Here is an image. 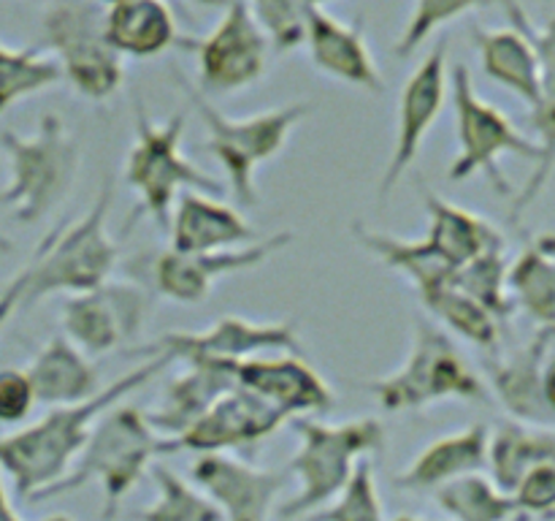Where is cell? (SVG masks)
Here are the masks:
<instances>
[{
    "label": "cell",
    "mask_w": 555,
    "mask_h": 521,
    "mask_svg": "<svg viewBox=\"0 0 555 521\" xmlns=\"http://www.w3.org/2000/svg\"><path fill=\"white\" fill-rule=\"evenodd\" d=\"M166 367H171L166 356L146 358L128 374L103 385L101 394H95L92 399L79 402V405L52 407L30 427L3 434L0 437V470L11 478L16 497L33 503L38 492L57 483L74 467L98 418L119 405L128 394L152 383Z\"/></svg>",
    "instance_id": "6da1fadb"
},
{
    "label": "cell",
    "mask_w": 555,
    "mask_h": 521,
    "mask_svg": "<svg viewBox=\"0 0 555 521\" xmlns=\"http://www.w3.org/2000/svg\"><path fill=\"white\" fill-rule=\"evenodd\" d=\"M428 228L421 239H401L377 231L366 223H352V239L379 264L399 271L415 291L450 282L459 269L493 250H507L502 231L477 212L450 204L417 179Z\"/></svg>",
    "instance_id": "7a4b0ae2"
},
{
    "label": "cell",
    "mask_w": 555,
    "mask_h": 521,
    "mask_svg": "<svg viewBox=\"0 0 555 521\" xmlns=\"http://www.w3.org/2000/svg\"><path fill=\"white\" fill-rule=\"evenodd\" d=\"M114 206V177H106L98 188L95 201L85 217L70 226H54L38 242L36 253L25 266V291L20 309L36 307L52 293H85L112 280L117 269L119 244L108 233V215Z\"/></svg>",
    "instance_id": "3957f363"
},
{
    "label": "cell",
    "mask_w": 555,
    "mask_h": 521,
    "mask_svg": "<svg viewBox=\"0 0 555 521\" xmlns=\"http://www.w3.org/2000/svg\"><path fill=\"white\" fill-rule=\"evenodd\" d=\"M163 456V437L146 423L139 407H117L103 412L90 429L85 448L76 456L74 467L33 497V503L63 497L90 481L103 488V521H114L122 499L144 478L152 459Z\"/></svg>",
    "instance_id": "277c9868"
},
{
    "label": "cell",
    "mask_w": 555,
    "mask_h": 521,
    "mask_svg": "<svg viewBox=\"0 0 555 521\" xmlns=\"http://www.w3.org/2000/svg\"><path fill=\"white\" fill-rule=\"evenodd\" d=\"M287 423L301 440V448L287 465L291 475L301 481V492L296 499L280 505L276 513L282 519H298L325 508L347 486L358 461L383 454L388 445L383 421L374 416L345 423H328L314 416H293Z\"/></svg>",
    "instance_id": "5b68a950"
},
{
    "label": "cell",
    "mask_w": 555,
    "mask_h": 521,
    "mask_svg": "<svg viewBox=\"0 0 555 521\" xmlns=\"http://www.w3.org/2000/svg\"><path fill=\"white\" fill-rule=\"evenodd\" d=\"M179 87L188 96L190 106L198 112L201 123L206 125V150L220 161L222 171L228 177V188H231L233 199L244 209L258 206V182H255V171L263 166L266 161L280 155L285 150L287 139H291L293 128L301 123L304 117L312 114V103H291V106L271 109V112L255 114V117L231 119L225 114L217 112L209 103V98L190 85L182 74H177Z\"/></svg>",
    "instance_id": "8992f818"
},
{
    "label": "cell",
    "mask_w": 555,
    "mask_h": 521,
    "mask_svg": "<svg viewBox=\"0 0 555 521\" xmlns=\"http://www.w3.org/2000/svg\"><path fill=\"white\" fill-rule=\"evenodd\" d=\"M366 391L385 412L423 410L444 399L491 402V389L439 326L415 320L404 364L385 378L366 380Z\"/></svg>",
    "instance_id": "52a82bcc"
},
{
    "label": "cell",
    "mask_w": 555,
    "mask_h": 521,
    "mask_svg": "<svg viewBox=\"0 0 555 521\" xmlns=\"http://www.w3.org/2000/svg\"><path fill=\"white\" fill-rule=\"evenodd\" d=\"M0 147L11 163V182L0 190V206L11 209L22 226L52 215L74 190L81 166L79 141L65 130L63 119L43 114L30 139L3 130Z\"/></svg>",
    "instance_id": "ba28073f"
},
{
    "label": "cell",
    "mask_w": 555,
    "mask_h": 521,
    "mask_svg": "<svg viewBox=\"0 0 555 521\" xmlns=\"http://www.w3.org/2000/svg\"><path fill=\"white\" fill-rule=\"evenodd\" d=\"M182 136L184 114L155 123L146 114L144 101L135 96V141L125 161V182L139 193V212H146L166 233L171 209L182 190H195L211 199H222L228 193L220 179L182 155Z\"/></svg>",
    "instance_id": "9c48e42d"
},
{
    "label": "cell",
    "mask_w": 555,
    "mask_h": 521,
    "mask_svg": "<svg viewBox=\"0 0 555 521\" xmlns=\"http://www.w3.org/2000/svg\"><path fill=\"white\" fill-rule=\"evenodd\" d=\"M450 87H453L455 125H459V155L448 166V179L450 182H466L475 174H486L491 188L502 199H513V185L502 174L499 161L504 155H515L537 163L540 161V144L520 134L502 109L477 96L472 74L464 63L453 68Z\"/></svg>",
    "instance_id": "30bf717a"
},
{
    "label": "cell",
    "mask_w": 555,
    "mask_h": 521,
    "mask_svg": "<svg viewBox=\"0 0 555 521\" xmlns=\"http://www.w3.org/2000/svg\"><path fill=\"white\" fill-rule=\"evenodd\" d=\"M296 233L276 231L271 237L249 242L244 247L217 250V253H177V250H160V253L144 255L130 264V275L135 282L152 291L155 296L168 298L177 304H201L209 298L211 288L220 277L238 275V271L258 269L269 264L274 255L291 247Z\"/></svg>",
    "instance_id": "8fae6325"
},
{
    "label": "cell",
    "mask_w": 555,
    "mask_h": 521,
    "mask_svg": "<svg viewBox=\"0 0 555 521\" xmlns=\"http://www.w3.org/2000/svg\"><path fill=\"white\" fill-rule=\"evenodd\" d=\"M106 14L87 0H57L43 16V38L79 96L106 101L122 87V54L106 41Z\"/></svg>",
    "instance_id": "7c38bea8"
},
{
    "label": "cell",
    "mask_w": 555,
    "mask_h": 521,
    "mask_svg": "<svg viewBox=\"0 0 555 521\" xmlns=\"http://www.w3.org/2000/svg\"><path fill=\"white\" fill-rule=\"evenodd\" d=\"M304 342L296 320H249L242 315H222L204 331H171L146 345L122 351L125 358H155L168 361H242L263 353L301 356Z\"/></svg>",
    "instance_id": "4fadbf2b"
},
{
    "label": "cell",
    "mask_w": 555,
    "mask_h": 521,
    "mask_svg": "<svg viewBox=\"0 0 555 521\" xmlns=\"http://www.w3.org/2000/svg\"><path fill=\"white\" fill-rule=\"evenodd\" d=\"M155 293L135 280H106L63 302V334L90 358L128 347L150 320Z\"/></svg>",
    "instance_id": "5bb4252c"
},
{
    "label": "cell",
    "mask_w": 555,
    "mask_h": 521,
    "mask_svg": "<svg viewBox=\"0 0 555 521\" xmlns=\"http://www.w3.org/2000/svg\"><path fill=\"white\" fill-rule=\"evenodd\" d=\"M177 47L198 54V90L204 96H228L263 76L269 38L244 0H228L225 16L211 36L179 38Z\"/></svg>",
    "instance_id": "9a60e30c"
},
{
    "label": "cell",
    "mask_w": 555,
    "mask_h": 521,
    "mask_svg": "<svg viewBox=\"0 0 555 521\" xmlns=\"http://www.w3.org/2000/svg\"><path fill=\"white\" fill-rule=\"evenodd\" d=\"M291 418L276 410L253 391L233 385L220 396L188 432L179 437H163V456L190 450V454H228L253 450L276 434Z\"/></svg>",
    "instance_id": "2e32d148"
},
{
    "label": "cell",
    "mask_w": 555,
    "mask_h": 521,
    "mask_svg": "<svg viewBox=\"0 0 555 521\" xmlns=\"http://www.w3.org/2000/svg\"><path fill=\"white\" fill-rule=\"evenodd\" d=\"M444 101H448V43L439 41L401 90L396 147L377 188L379 209L388 204L393 190L399 188L404 174L412 168L428 130L434 128V123L442 114Z\"/></svg>",
    "instance_id": "e0dca14e"
},
{
    "label": "cell",
    "mask_w": 555,
    "mask_h": 521,
    "mask_svg": "<svg viewBox=\"0 0 555 521\" xmlns=\"http://www.w3.org/2000/svg\"><path fill=\"white\" fill-rule=\"evenodd\" d=\"M190 478L225 521H269L276 497L291 483V470H260L236 456L198 454Z\"/></svg>",
    "instance_id": "ac0fdd59"
},
{
    "label": "cell",
    "mask_w": 555,
    "mask_h": 521,
    "mask_svg": "<svg viewBox=\"0 0 555 521\" xmlns=\"http://www.w3.org/2000/svg\"><path fill=\"white\" fill-rule=\"evenodd\" d=\"M225 364L236 385L253 391L287 418L328 412L336 402L323 374L314 372V367L304 361V356L276 353V356H253Z\"/></svg>",
    "instance_id": "d6986e66"
},
{
    "label": "cell",
    "mask_w": 555,
    "mask_h": 521,
    "mask_svg": "<svg viewBox=\"0 0 555 521\" xmlns=\"http://www.w3.org/2000/svg\"><path fill=\"white\" fill-rule=\"evenodd\" d=\"M499 3L507 11L509 22L529 36L537 58H540V98L529 114V125L537 134L534 141L540 144V161L534 163V174L524 185V190L513 195V206H509L513 220H520V215L540 199L555 168V16L547 20L542 30H534L518 0H499Z\"/></svg>",
    "instance_id": "ffe728a7"
},
{
    "label": "cell",
    "mask_w": 555,
    "mask_h": 521,
    "mask_svg": "<svg viewBox=\"0 0 555 521\" xmlns=\"http://www.w3.org/2000/svg\"><path fill=\"white\" fill-rule=\"evenodd\" d=\"M555 345V329L542 326L537 334L509 356L493 353L488 358V374H491V391L496 399L507 407L515 421L547 427L551 412L542 402V369Z\"/></svg>",
    "instance_id": "44dd1931"
},
{
    "label": "cell",
    "mask_w": 555,
    "mask_h": 521,
    "mask_svg": "<svg viewBox=\"0 0 555 521\" xmlns=\"http://www.w3.org/2000/svg\"><path fill=\"white\" fill-rule=\"evenodd\" d=\"M168 233L177 253H217L255 242V228L242 212L195 190L179 193Z\"/></svg>",
    "instance_id": "7402d4cb"
},
{
    "label": "cell",
    "mask_w": 555,
    "mask_h": 521,
    "mask_svg": "<svg viewBox=\"0 0 555 521\" xmlns=\"http://www.w3.org/2000/svg\"><path fill=\"white\" fill-rule=\"evenodd\" d=\"M184 367V372L168 380L155 407L144 412L146 423L168 440L188 432L225 391L236 385L225 361H193Z\"/></svg>",
    "instance_id": "603a6c76"
},
{
    "label": "cell",
    "mask_w": 555,
    "mask_h": 521,
    "mask_svg": "<svg viewBox=\"0 0 555 521\" xmlns=\"http://www.w3.org/2000/svg\"><path fill=\"white\" fill-rule=\"evenodd\" d=\"M312 52L314 68L323 74L336 76L352 87L374 92H383V76L369 54L366 38L358 25H341L323 9H307V38Z\"/></svg>",
    "instance_id": "cb8c5ba5"
},
{
    "label": "cell",
    "mask_w": 555,
    "mask_h": 521,
    "mask_svg": "<svg viewBox=\"0 0 555 521\" xmlns=\"http://www.w3.org/2000/svg\"><path fill=\"white\" fill-rule=\"evenodd\" d=\"M488 440L491 429L486 423H472L461 432L444 434L415 456L404 472L393 478L401 492H437L455 478L488 470Z\"/></svg>",
    "instance_id": "d4e9b609"
},
{
    "label": "cell",
    "mask_w": 555,
    "mask_h": 521,
    "mask_svg": "<svg viewBox=\"0 0 555 521\" xmlns=\"http://www.w3.org/2000/svg\"><path fill=\"white\" fill-rule=\"evenodd\" d=\"M33 394L38 405H79L101 394V372L87 353H81L65 334H54L27 364Z\"/></svg>",
    "instance_id": "484cf974"
},
{
    "label": "cell",
    "mask_w": 555,
    "mask_h": 521,
    "mask_svg": "<svg viewBox=\"0 0 555 521\" xmlns=\"http://www.w3.org/2000/svg\"><path fill=\"white\" fill-rule=\"evenodd\" d=\"M472 41L480 49L482 71L488 79L502 85L504 90L515 92L524 103L534 106L540 98V58L534 43L529 41L520 27L507 30H482L472 27Z\"/></svg>",
    "instance_id": "4316f807"
},
{
    "label": "cell",
    "mask_w": 555,
    "mask_h": 521,
    "mask_svg": "<svg viewBox=\"0 0 555 521\" xmlns=\"http://www.w3.org/2000/svg\"><path fill=\"white\" fill-rule=\"evenodd\" d=\"M103 33L119 54L133 58H152L179 41L173 16L163 0H128L112 5Z\"/></svg>",
    "instance_id": "83f0119b"
},
{
    "label": "cell",
    "mask_w": 555,
    "mask_h": 521,
    "mask_svg": "<svg viewBox=\"0 0 555 521\" xmlns=\"http://www.w3.org/2000/svg\"><path fill=\"white\" fill-rule=\"evenodd\" d=\"M555 456V429L524 421L499 423L488 440V470L491 481L504 494H513L520 478L540 461Z\"/></svg>",
    "instance_id": "f1b7e54d"
},
{
    "label": "cell",
    "mask_w": 555,
    "mask_h": 521,
    "mask_svg": "<svg viewBox=\"0 0 555 521\" xmlns=\"http://www.w3.org/2000/svg\"><path fill=\"white\" fill-rule=\"evenodd\" d=\"M417 296H421V304L428 309V315H434V320L448 326L461 340L491 353V356L499 353L504 323H499L469 293L455 288L453 282H439V285L417 291Z\"/></svg>",
    "instance_id": "f546056e"
},
{
    "label": "cell",
    "mask_w": 555,
    "mask_h": 521,
    "mask_svg": "<svg viewBox=\"0 0 555 521\" xmlns=\"http://www.w3.org/2000/svg\"><path fill=\"white\" fill-rule=\"evenodd\" d=\"M507 293L515 309L529 315L540 329H555V255L531 239L518 258L507 264Z\"/></svg>",
    "instance_id": "4dcf8cb0"
},
{
    "label": "cell",
    "mask_w": 555,
    "mask_h": 521,
    "mask_svg": "<svg viewBox=\"0 0 555 521\" xmlns=\"http://www.w3.org/2000/svg\"><path fill=\"white\" fill-rule=\"evenodd\" d=\"M434 499L453 521H513L520 513L515 499L482 472L444 483L434 492Z\"/></svg>",
    "instance_id": "1f68e13d"
},
{
    "label": "cell",
    "mask_w": 555,
    "mask_h": 521,
    "mask_svg": "<svg viewBox=\"0 0 555 521\" xmlns=\"http://www.w3.org/2000/svg\"><path fill=\"white\" fill-rule=\"evenodd\" d=\"M157 486V503L135 513V521H225L220 508L201 492L195 483H188L166 465L152 467Z\"/></svg>",
    "instance_id": "d6a6232c"
},
{
    "label": "cell",
    "mask_w": 555,
    "mask_h": 521,
    "mask_svg": "<svg viewBox=\"0 0 555 521\" xmlns=\"http://www.w3.org/2000/svg\"><path fill=\"white\" fill-rule=\"evenodd\" d=\"M455 288L480 302L499 323H507L518 309L507 293V250L480 255L453 275Z\"/></svg>",
    "instance_id": "836d02e7"
},
{
    "label": "cell",
    "mask_w": 555,
    "mask_h": 521,
    "mask_svg": "<svg viewBox=\"0 0 555 521\" xmlns=\"http://www.w3.org/2000/svg\"><path fill=\"white\" fill-rule=\"evenodd\" d=\"M63 79V68L54 60L38 54V49H9L0 43V114L11 103L41 92Z\"/></svg>",
    "instance_id": "e575fe53"
},
{
    "label": "cell",
    "mask_w": 555,
    "mask_h": 521,
    "mask_svg": "<svg viewBox=\"0 0 555 521\" xmlns=\"http://www.w3.org/2000/svg\"><path fill=\"white\" fill-rule=\"evenodd\" d=\"M304 521H385L372 459L358 461L356 472L339 492V497L334 499V505L312 510Z\"/></svg>",
    "instance_id": "d590c367"
},
{
    "label": "cell",
    "mask_w": 555,
    "mask_h": 521,
    "mask_svg": "<svg viewBox=\"0 0 555 521\" xmlns=\"http://www.w3.org/2000/svg\"><path fill=\"white\" fill-rule=\"evenodd\" d=\"M249 14L280 52H291L307 38V5L301 0H253Z\"/></svg>",
    "instance_id": "8d00e7d4"
},
{
    "label": "cell",
    "mask_w": 555,
    "mask_h": 521,
    "mask_svg": "<svg viewBox=\"0 0 555 521\" xmlns=\"http://www.w3.org/2000/svg\"><path fill=\"white\" fill-rule=\"evenodd\" d=\"M493 3V0H417L415 14H412L410 25L404 27L401 38L396 41V58H410L415 54L423 43L428 41L437 27L448 25L455 16L466 14L472 9H480V5Z\"/></svg>",
    "instance_id": "74e56055"
},
{
    "label": "cell",
    "mask_w": 555,
    "mask_h": 521,
    "mask_svg": "<svg viewBox=\"0 0 555 521\" xmlns=\"http://www.w3.org/2000/svg\"><path fill=\"white\" fill-rule=\"evenodd\" d=\"M518 505L520 513H529L531 519L540 516V519L553 521L555 519V456L540 461V465L531 467L520 483L515 486V492L509 494Z\"/></svg>",
    "instance_id": "f35d334b"
},
{
    "label": "cell",
    "mask_w": 555,
    "mask_h": 521,
    "mask_svg": "<svg viewBox=\"0 0 555 521\" xmlns=\"http://www.w3.org/2000/svg\"><path fill=\"white\" fill-rule=\"evenodd\" d=\"M36 405V394L25 369H0V423L16 427L27 421Z\"/></svg>",
    "instance_id": "ab89813d"
},
{
    "label": "cell",
    "mask_w": 555,
    "mask_h": 521,
    "mask_svg": "<svg viewBox=\"0 0 555 521\" xmlns=\"http://www.w3.org/2000/svg\"><path fill=\"white\" fill-rule=\"evenodd\" d=\"M25 280H27V275H25V266H22V269L16 271L14 280H11L9 285H5L3 291H0V329H3L5 320H9L11 315H14L16 309H20L22 291H25Z\"/></svg>",
    "instance_id": "60d3db41"
},
{
    "label": "cell",
    "mask_w": 555,
    "mask_h": 521,
    "mask_svg": "<svg viewBox=\"0 0 555 521\" xmlns=\"http://www.w3.org/2000/svg\"><path fill=\"white\" fill-rule=\"evenodd\" d=\"M542 402L551 418H555V356H547L545 369H542Z\"/></svg>",
    "instance_id": "b9f144b4"
},
{
    "label": "cell",
    "mask_w": 555,
    "mask_h": 521,
    "mask_svg": "<svg viewBox=\"0 0 555 521\" xmlns=\"http://www.w3.org/2000/svg\"><path fill=\"white\" fill-rule=\"evenodd\" d=\"M0 521H25V519H20L16 510L9 505V499H3V503H0ZM43 521H70V519L68 516H52V519H43Z\"/></svg>",
    "instance_id": "7bdbcfd3"
},
{
    "label": "cell",
    "mask_w": 555,
    "mask_h": 521,
    "mask_svg": "<svg viewBox=\"0 0 555 521\" xmlns=\"http://www.w3.org/2000/svg\"><path fill=\"white\" fill-rule=\"evenodd\" d=\"M537 244H540L542 250H545V253H551V255H555V233H542V237H537L534 239Z\"/></svg>",
    "instance_id": "ee69618b"
},
{
    "label": "cell",
    "mask_w": 555,
    "mask_h": 521,
    "mask_svg": "<svg viewBox=\"0 0 555 521\" xmlns=\"http://www.w3.org/2000/svg\"><path fill=\"white\" fill-rule=\"evenodd\" d=\"M103 3H128V0H103ZM195 3H204V5H228V0H195Z\"/></svg>",
    "instance_id": "f6af8a7d"
},
{
    "label": "cell",
    "mask_w": 555,
    "mask_h": 521,
    "mask_svg": "<svg viewBox=\"0 0 555 521\" xmlns=\"http://www.w3.org/2000/svg\"><path fill=\"white\" fill-rule=\"evenodd\" d=\"M9 253H14V242L0 231V255H9Z\"/></svg>",
    "instance_id": "bcb514c9"
},
{
    "label": "cell",
    "mask_w": 555,
    "mask_h": 521,
    "mask_svg": "<svg viewBox=\"0 0 555 521\" xmlns=\"http://www.w3.org/2000/svg\"><path fill=\"white\" fill-rule=\"evenodd\" d=\"M301 3L307 5V9H320V5L328 3V0H301Z\"/></svg>",
    "instance_id": "7dc6e473"
},
{
    "label": "cell",
    "mask_w": 555,
    "mask_h": 521,
    "mask_svg": "<svg viewBox=\"0 0 555 521\" xmlns=\"http://www.w3.org/2000/svg\"><path fill=\"white\" fill-rule=\"evenodd\" d=\"M513 521H534V519H531V516L529 513H518V516H515V519Z\"/></svg>",
    "instance_id": "c3c4849f"
},
{
    "label": "cell",
    "mask_w": 555,
    "mask_h": 521,
    "mask_svg": "<svg viewBox=\"0 0 555 521\" xmlns=\"http://www.w3.org/2000/svg\"><path fill=\"white\" fill-rule=\"evenodd\" d=\"M393 521H417L415 516H399V519H393Z\"/></svg>",
    "instance_id": "681fc988"
},
{
    "label": "cell",
    "mask_w": 555,
    "mask_h": 521,
    "mask_svg": "<svg viewBox=\"0 0 555 521\" xmlns=\"http://www.w3.org/2000/svg\"><path fill=\"white\" fill-rule=\"evenodd\" d=\"M3 499H9V497H5V492H3V483H0V503H3Z\"/></svg>",
    "instance_id": "f907efd6"
},
{
    "label": "cell",
    "mask_w": 555,
    "mask_h": 521,
    "mask_svg": "<svg viewBox=\"0 0 555 521\" xmlns=\"http://www.w3.org/2000/svg\"><path fill=\"white\" fill-rule=\"evenodd\" d=\"M553 521H555V519H553Z\"/></svg>",
    "instance_id": "816d5d0a"
}]
</instances>
